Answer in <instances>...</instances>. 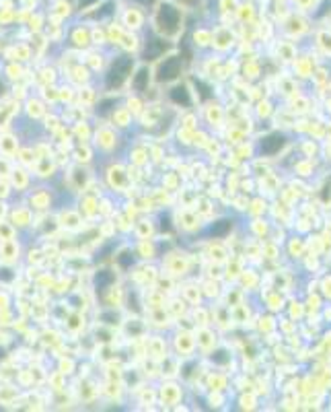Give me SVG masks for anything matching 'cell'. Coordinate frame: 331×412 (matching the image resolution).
<instances>
[{
	"instance_id": "cell-1",
	"label": "cell",
	"mask_w": 331,
	"mask_h": 412,
	"mask_svg": "<svg viewBox=\"0 0 331 412\" xmlns=\"http://www.w3.org/2000/svg\"><path fill=\"white\" fill-rule=\"evenodd\" d=\"M132 69H134V60L132 58H128V56L118 58L107 71V77H105L107 89H120L126 83V79L132 73Z\"/></svg>"
},
{
	"instance_id": "cell-2",
	"label": "cell",
	"mask_w": 331,
	"mask_h": 412,
	"mask_svg": "<svg viewBox=\"0 0 331 412\" xmlns=\"http://www.w3.org/2000/svg\"><path fill=\"white\" fill-rule=\"evenodd\" d=\"M179 23H181V13L177 7L173 5H163L157 13V25L163 34L173 36L179 32Z\"/></svg>"
},
{
	"instance_id": "cell-3",
	"label": "cell",
	"mask_w": 331,
	"mask_h": 412,
	"mask_svg": "<svg viewBox=\"0 0 331 412\" xmlns=\"http://www.w3.org/2000/svg\"><path fill=\"white\" fill-rule=\"evenodd\" d=\"M286 143H288V141H286L284 134L272 132V134H267V136L261 138V143H259V153L265 155V157H274V155H278V153L286 147Z\"/></svg>"
},
{
	"instance_id": "cell-4",
	"label": "cell",
	"mask_w": 331,
	"mask_h": 412,
	"mask_svg": "<svg viewBox=\"0 0 331 412\" xmlns=\"http://www.w3.org/2000/svg\"><path fill=\"white\" fill-rule=\"evenodd\" d=\"M179 75H181V58L171 56V58H167V60L159 66V71H157V81L169 83V81H175Z\"/></svg>"
},
{
	"instance_id": "cell-5",
	"label": "cell",
	"mask_w": 331,
	"mask_h": 412,
	"mask_svg": "<svg viewBox=\"0 0 331 412\" xmlns=\"http://www.w3.org/2000/svg\"><path fill=\"white\" fill-rule=\"evenodd\" d=\"M165 50H167V44L163 42V40H150L148 44H146V48H144V60H155V58H159L161 54H165Z\"/></svg>"
},
{
	"instance_id": "cell-6",
	"label": "cell",
	"mask_w": 331,
	"mask_h": 412,
	"mask_svg": "<svg viewBox=\"0 0 331 412\" xmlns=\"http://www.w3.org/2000/svg\"><path fill=\"white\" fill-rule=\"evenodd\" d=\"M171 101L181 106V108H189L191 106V97H189V91L181 85V87H173L171 89Z\"/></svg>"
},
{
	"instance_id": "cell-7",
	"label": "cell",
	"mask_w": 331,
	"mask_h": 412,
	"mask_svg": "<svg viewBox=\"0 0 331 412\" xmlns=\"http://www.w3.org/2000/svg\"><path fill=\"white\" fill-rule=\"evenodd\" d=\"M114 280H116V276H114L111 270H99L95 274V287H97V291H105L107 287L114 284Z\"/></svg>"
},
{
	"instance_id": "cell-8",
	"label": "cell",
	"mask_w": 331,
	"mask_h": 412,
	"mask_svg": "<svg viewBox=\"0 0 331 412\" xmlns=\"http://www.w3.org/2000/svg\"><path fill=\"white\" fill-rule=\"evenodd\" d=\"M132 85H134L136 91H144V89L148 87V71H146V69H140Z\"/></svg>"
},
{
	"instance_id": "cell-9",
	"label": "cell",
	"mask_w": 331,
	"mask_h": 412,
	"mask_svg": "<svg viewBox=\"0 0 331 412\" xmlns=\"http://www.w3.org/2000/svg\"><path fill=\"white\" fill-rule=\"evenodd\" d=\"M230 221H218V223H214L212 225V229H210V233L214 235V237H224L228 231H230Z\"/></svg>"
},
{
	"instance_id": "cell-10",
	"label": "cell",
	"mask_w": 331,
	"mask_h": 412,
	"mask_svg": "<svg viewBox=\"0 0 331 412\" xmlns=\"http://www.w3.org/2000/svg\"><path fill=\"white\" fill-rule=\"evenodd\" d=\"M109 106H116V99H105V101H101V106H99V114H107L111 108Z\"/></svg>"
},
{
	"instance_id": "cell-11",
	"label": "cell",
	"mask_w": 331,
	"mask_h": 412,
	"mask_svg": "<svg viewBox=\"0 0 331 412\" xmlns=\"http://www.w3.org/2000/svg\"><path fill=\"white\" fill-rule=\"evenodd\" d=\"M95 3H99V0H79V9H89Z\"/></svg>"
},
{
	"instance_id": "cell-12",
	"label": "cell",
	"mask_w": 331,
	"mask_h": 412,
	"mask_svg": "<svg viewBox=\"0 0 331 412\" xmlns=\"http://www.w3.org/2000/svg\"><path fill=\"white\" fill-rule=\"evenodd\" d=\"M120 264H122V266H130V264H132V256H130V254H124V256L120 258Z\"/></svg>"
},
{
	"instance_id": "cell-13",
	"label": "cell",
	"mask_w": 331,
	"mask_h": 412,
	"mask_svg": "<svg viewBox=\"0 0 331 412\" xmlns=\"http://www.w3.org/2000/svg\"><path fill=\"white\" fill-rule=\"evenodd\" d=\"M9 272H11L9 268H3V270H0V276H3L5 280H11V278H13V274H9Z\"/></svg>"
},
{
	"instance_id": "cell-14",
	"label": "cell",
	"mask_w": 331,
	"mask_h": 412,
	"mask_svg": "<svg viewBox=\"0 0 331 412\" xmlns=\"http://www.w3.org/2000/svg\"><path fill=\"white\" fill-rule=\"evenodd\" d=\"M136 3H140L142 7H150V5H155V0H136Z\"/></svg>"
},
{
	"instance_id": "cell-15",
	"label": "cell",
	"mask_w": 331,
	"mask_h": 412,
	"mask_svg": "<svg viewBox=\"0 0 331 412\" xmlns=\"http://www.w3.org/2000/svg\"><path fill=\"white\" fill-rule=\"evenodd\" d=\"M179 3H181V5H194L196 0H179Z\"/></svg>"
},
{
	"instance_id": "cell-16",
	"label": "cell",
	"mask_w": 331,
	"mask_h": 412,
	"mask_svg": "<svg viewBox=\"0 0 331 412\" xmlns=\"http://www.w3.org/2000/svg\"><path fill=\"white\" fill-rule=\"evenodd\" d=\"M0 93H3V83H0Z\"/></svg>"
}]
</instances>
